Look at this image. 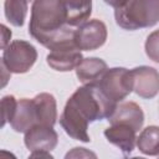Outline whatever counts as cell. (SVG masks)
Returning <instances> with one entry per match:
<instances>
[{"label": "cell", "instance_id": "1", "mask_svg": "<svg viewBox=\"0 0 159 159\" xmlns=\"http://www.w3.org/2000/svg\"><path fill=\"white\" fill-rule=\"evenodd\" d=\"M29 34L50 51L76 45L75 30L67 25L62 0H35L31 6Z\"/></svg>", "mask_w": 159, "mask_h": 159}, {"label": "cell", "instance_id": "2", "mask_svg": "<svg viewBox=\"0 0 159 159\" xmlns=\"http://www.w3.org/2000/svg\"><path fill=\"white\" fill-rule=\"evenodd\" d=\"M88 123L108 119L118 103L108 98L97 83H87L77 88L66 102Z\"/></svg>", "mask_w": 159, "mask_h": 159}, {"label": "cell", "instance_id": "3", "mask_svg": "<svg viewBox=\"0 0 159 159\" xmlns=\"http://www.w3.org/2000/svg\"><path fill=\"white\" fill-rule=\"evenodd\" d=\"M114 19L128 31L152 27L159 22V0H129L114 10Z\"/></svg>", "mask_w": 159, "mask_h": 159}, {"label": "cell", "instance_id": "4", "mask_svg": "<svg viewBox=\"0 0 159 159\" xmlns=\"http://www.w3.org/2000/svg\"><path fill=\"white\" fill-rule=\"evenodd\" d=\"M36 60L37 51L32 43L24 40H15L2 50L1 65H4L10 73L21 75L29 72Z\"/></svg>", "mask_w": 159, "mask_h": 159}, {"label": "cell", "instance_id": "5", "mask_svg": "<svg viewBox=\"0 0 159 159\" xmlns=\"http://www.w3.org/2000/svg\"><path fill=\"white\" fill-rule=\"evenodd\" d=\"M96 83L104 94L116 103L122 102L130 92H133L132 71L124 67L108 68Z\"/></svg>", "mask_w": 159, "mask_h": 159}, {"label": "cell", "instance_id": "6", "mask_svg": "<svg viewBox=\"0 0 159 159\" xmlns=\"http://www.w3.org/2000/svg\"><path fill=\"white\" fill-rule=\"evenodd\" d=\"M107 26L98 19L87 20L75 30V41L81 51H93L107 41Z\"/></svg>", "mask_w": 159, "mask_h": 159}, {"label": "cell", "instance_id": "7", "mask_svg": "<svg viewBox=\"0 0 159 159\" xmlns=\"http://www.w3.org/2000/svg\"><path fill=\"white\" fill-rule=\"evenodd\" d=\"M133 77V92L144 99H152L159 93V72L149 66H139L130 70Z\"/></svg>", "mask_w": 159, "mask_h": 159}, {"label": "cell", "instance_id": "8", "mask_svg": "<svg viewBox=\"0 0 159 159\" xmlns=\"http://www.w3.org/2000/svg\"><path fill=\"white\" fill-rule=\"evenodd\" d=\"M24 143L30 152H51L58 143V135L53 127L35 124L25 133Z\"/></svg>", "mask_w": 159, "mask_h": 159}, {"label": "cell", "instance_id": "9", "mask_svg": "<svg viewBox=\"0 0 159 159\" xmlns=\"http://www.w3.org/2000/svg\"><path fill=\"white\" fill-rule=\"evenodd\" d=\"M35 124H41V116L35 98L19 99L14 117L10 120L11 128L17 133H26Z\"/></svg>", "mask_w": 159, "mask_h": 159}, {"label": "cell", "instance_id": "10", "mask_svg": "<svg viewBox=\"0 0 159 159\" xmlns=\"http://www.w3.org/2000/svg\"><path fill=\"white\" fill-rule=\"evenodd\" d=\"M83 56L81 50L76 45L63 46L51 50L46 57L47 65L58 72H68L76 70V67L82 62Z\"/></svg>", "mask_w": 159, "mask_h": 159}, {"label": "cell", "instance_id": "11", "mask_svg": "<svg viewBox=\"0 0 159 159\" xmlns=\"http://www.w3.org/2000/svg\"><path fill=\"white\" fill-rule=\"evenodd\" d=\"M106 139L116 145L124 157L132 154L137 145V130L127 124H109L108 128L104 129Z\"/></svg>", "mask_w": 159, "mask_h": 159}, {"label": "cell", "instance_id": "12", "mask_svg": "<svg viewBox=\"0 0 159 159\" xmlns=\"http://www.w3.org/2000/svg\"><path fill=\"white\" fill-rule=\"evenodd\" d=\"M60 124L62 129L70 135L72 139L89 143L91 138L88 134V122L84 120L76 111H73L70 106H65L61 116H60Z\"/></svg>", "mask_w": 159, "mask_h": 159}, {"label": "cell", "instance_id": "13", "mask_svg": "<svg viewBox=\"0 0 159 159\" xmlns=\"http://www.w3.org/2000/svg\"><path fill=\"white\" fill-rule=\"evenodd\" d=\"M109 124H127L139 132L144 123L143 109L134 102H123L118 103L113 114L108 118Z\"/></svg>", "mask_w": 159, "mask_h": 159}, {"label": "cell", "instance_id": "14", "mask_svg": "<svg viewBox=\"0 0 159 159\" xmlns=\"http://www.w3.org/2000/svg\"><path fill=\"white\" fill-rule=\"evenodd\" d=\"M108 70L107 63L98 57H87L76 67V76L83 84L96 83Z\"/></svg>", "mask_w": 159, "mask_h": 159}, {"label": "cell", "instance_id": "15", "mask_svg": "<svg viewBox=\"0 0 159 159\" xmlns=\"http://www.w3.org/2000/svg\"><path fill=\"white\" fill-rule=\"evenodd\" d=\"M68 26H80L87 21L92 12V0H62Z\"/></svg>", "mask_w": 159, "mask_h": 159}, {"label": "cell", "instance_id": "16", "mask_svg": "<svg viewBox=\"0 0 159 159\" xmlns=\"http://www.w3.org/2000/svg\"><path fill=\"white\" fill-rule=\"evenodd\" d=\"M137 148L144 155H159V127L149 125L137 137Z\"/></svg>", "mask_w": 159, "mask_h": 159}, {"label": "cell", "instance_id": "17", "mask_svg": "<svg viewBox=\"0 0 159 159\" xmlns=\"http://www.w3.org/2000/svg\"><path fill=\"white\" fill-rule=\"evenodd\" d=\"M29 10L27 0H5L4 14L6 20L16 27H21L25 24Z\"/></svg>", "mask_w": 159, "mask_h": 159}, {"label": "cell", "instance_id": "18", "mask_svg": "<svg viewBox=\"0 0 159 159\" xmlns=\"http://www.w3.org/2000/svg\"><path fill=\"white\" fill-rule=\"evenodd\" d=\"M17 99L11 96H4L1 99V127H4L6 123H10V120L14 117L15 109H16Z\"/></svg>", "mask_w": 159, "mask_h": 159}, {"label": "cell", "instance_id": "19", "mask_svg": "<svg viewBox=\"0 0 159 159\" xmlns=\"http://www.w3.org/2000/svg\"><path fill=\"white\" fill-rule=\"evenodd\" d=\"M144 48L149 60L159 63V30H155L148 35Z\"/></svg>", "mask_w": 159, "mask_h": 159}, {"label": "cell", "instance_id": "20", "mask_svg": "<svg viewBox=\"0 0 159 159\" xmlns=\"http://www.w3.org/2000/svg\"><path fill=\"white\" fill-rule=\"evenodd\" d=\"M82 155H84V157H96V154L86 150V148H73L72 152H68L66 154V158H71V157L77 158V157H82Z\"/></svg>", "mask_w": 159, "mask_h": 159}, {"label": "cell", "instance_id": "21", "mask_svg": "<svg viewBox=\"0 0 159 159\" xmlns=\"http://www.w3.org/2000/svg\"><path fill=\"white\" fill-rule=\"evenodd\" d=\"M1 34H2V36H1V48L4 50L9 43H10V39H11V31L2 24L1 25Z\"/></svg>", "mask_w": 159, "mask_h": 159}, {"label": "cell", "instance_id": "22", "mask_svg": "<svg viewBox=\"0 0 159 159\" xmlns=\"http://www.w3.org/2000/svg\"><path fill=\"white\" fill-rule=\"evenodd\" d=\"M107 5L114 7V9H118V7H122L123 5H125L129 0H103Z\"/></svg>", "mask_w": 159, "mask_h": 159}, {"label": "cell", "instance_id": "23", "mask_svg": "<svg viewBox=\"0 0 159 159\" xmlns=\"http://www.w3.org/2000/svg\"><path fill=\"white\" fill-rule=\"evenodd\" d=\"M31 158H52V155L50 154V152H31L30 153Z\"/></svg>", "mask_w": 159, "mask_h": 159}]
</instances>
